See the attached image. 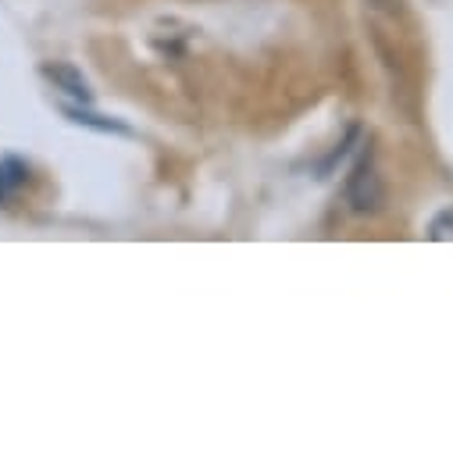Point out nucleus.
Wrapping results in <instances>:
<instances>
[{
    "label": "nucleus",
    "mask_w": 453,
    "mask_h": 453,
    "mask_svg": "<svg viewBox=\"0 0 453 453\" xmlns=\"http://www.w3.org/2000/svg\"><path fill=\"white\" fill-rule=\"evenodd\" d=\"M65 119L75 122V126H86V129H96V133H115V136H133V129L119 119H104L96 111H89V104H65Z\"/></svg>",
    "instance_id": "4"
},
{
    "label": "nucleus",
    "mask_w": 453,
    "mask_h": 453,
    "mask_svg": "<svg viewBox=\"0 0 453 453\" xmlns=\"http://www.w3.org/2000/svg\"><path fill=\"white\" fill-rule=\"evenodd\" d=\"M29 186V165L19 154H0V207H12Z\"/></svg>",
    "instance_id": "3"
},
{
    "label": "nucleus",
    "mask_w": 453,
    "mask_h": 453,
    "mask_svg": "<svg viewBox=\"0 0 453 453\" xmlns=\"http://www.w3.org/2000/svg\"><path fill=\"white\" fill-rule=\"evenodd\" d=\"M428 240H435V243L453 240V207H442V211L428 221Z\"/></svg>",
    "instance_id": "5"
},
{
    "label": "nucleus",
    "mask_w": 453,
    "mask_h": 453,
    "mask_svg": "<svg viewBox=\"0 0 453 453\" xmlns=\"http://www.w3.org/2000/svg\"><path fill=\"white\" fill-rule=\"evenodd\" d=\"M40 72H43V79L54 82V89H61L65 96H72V104H93V86H89V79L75 65H68V61H47Z\"/></svg>",
    "instance_id": "2"
},
{
    "label": "nucleus",
    "mask_w": 453,
    "mask_h": 453,
    "mask_svg": "<svg viewBox=\"0 0 453 453\" xmlns=\"http://www.w3.org/2000/svg\"><path fill=\"white\" fill-rule=\"evenodd\" d=\"M347 200H350V207L357 214H368V211H375L382 203V182H379V175L372 168V157H365L354 168V175L347 179Z\"/></svg>",
    "instance_id": "1"
}]
</instances>
